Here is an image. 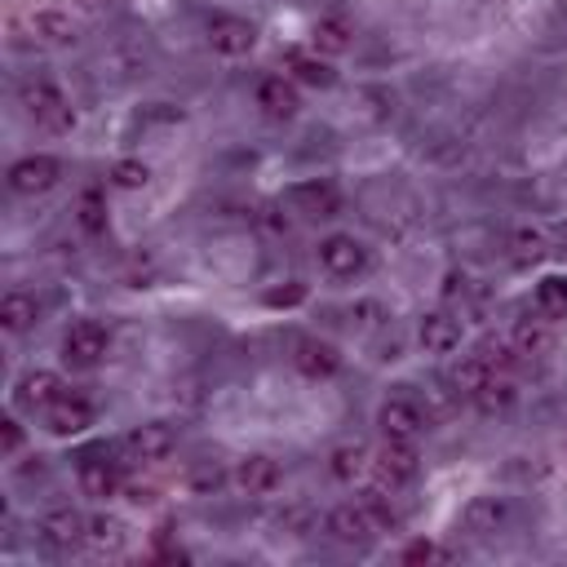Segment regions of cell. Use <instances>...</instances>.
Segmentation results:
<instances>
[{
	"label": "cell",
	"instance_id": "cell-1",
	"mask_svg": "<svg viewBox=\"0 0 567 567\" xmlns=\"http://www.w3.org/2000/svg\"><path fill=\"white\" fill-rule=\"evenodd\" d=\"M18 102L27 106V115L35 120L40 133H71V124H75L71 102H66L62 89H58L53 80H44V75L27 80V84L18 89Z\"/></svg>",
	"mask_w": 567,
	"mask_h": 567
},
{
	"label": "cell",
	"instance_id": "cell-2",
	"mask_svg": "<svg viewBox=\"0 0 567 567\" xmlns=\"http://www.w3.org/2000/svg\"><path fill=\"white\" fill-rule=\"evenodd\" d=\"M377 425H381L385 439H412V443H416V439L430 430V416H425V408L416 403V394H408V385H403L399 394L381 399Z\"/></svg>",
	"mask_w": 567,
	"mask_h": 567
},
{
	"label": "cell",
	"instance_id": "cell-3",
	"mask_svg": "<svg viewBox=\"0 0 567 567\" xmlns=\"http://www.w3.org/2000/svg\"><path fill=\"white\" fill-rule=\"evenodd\" d=\"M106 346H111V328L102 319H75L62 337V359L71 368H93V363H102Z\"/></svg>",
	"mask_w": 567,
	"mask_h": 567
},
{
	"label": "cell",
	"instance_id": "cell-4",
	"mask_svg": "<svg viewBox=\"0 0 567 567\" xmlns=\"http://www.w3.org/2000/svg\"><path fill=\"white\" fill-rule=\"evenodd\" d=\"M372 470H377V483L394 492V487H408L421 474V456H416L412 439H385L381 452L372 456Z\"/></svg>",
	"mask_w": 567,
	"mask_h": 567
},
{
	"label": "cell",
	"instance_id": "cell-5",
	"mask_svg": "<svg viewBox=\"0 0 567 567\" xmlns=\"http://www.w3.org/2000/svg\"><path fill=\"white\" fill-rule=\"evenodd\" d=\"M4 177H9L13 195H44V190H53L62 182V159H53V155H22V159L9 164Z\"/></svg>",
	"mask_w": 567,
	"mask_h": 567
},
{
	"label": "cell",
	"instance_id": "cell-6",
	"mask_svg": "<svg viewBox=\"0 0 567 567\" xmlns=\"http://www.w3.org/2000/svg\"><path fill=\"white\" fill-rule=\"evenodd\" d=\"M315 257H319V266H323L332 279H354V275H363V266H368V248H363L354 235H323L319 248H315Z\"/></svg>",
	"mask_w": 567,
	"mask_h": 567
},
{
	"label": "cell",
	"instance_id": "cell-7",
	"mask_svg": "<svg viewBox=\"0 0 567 567\" xmlns=\"http://www.w3.org/2000/svg\"><path fill=\"white\" fill-rule=\"evenodd\" d=\"M84 527H89V518H80V509H71V505H53L35 518V536L58 554L84 545Z\"/></svg>",
	"mask_w": 567,
	"mask_h": 567
},
{
	"label": "cell",
	"instance_id": "cell-8",
	"mask_svg": "<svg viewBox=\"0 0 567 567\" xmlns=\"http://www.w3.org/2000/svg\"><path fill=\"white\" fill-rule=\"evenodd\" d=\"M124 456L128 461H142V465H159L173 447H177V434H173V425H164V421H146V425H133L128 434H124Z\"/></svg>",
	"mask_w": 567,
	"mask_h": 567
},
{
	"label": "cell",
	"instance_id": "cell-9",
	"mask_svg": "<svg viewBox=\"0 0 567 567\" xmlns=\"http://www.w3.org/2000/svg\"><path fill=\"white\" fill-rule=\"evenodd\" d=\"M257 44V27L248 18H235V13H217L208 18V49L221 53V58H244L252 53Z\"/></svg>",
	"mask_w": 567,
	"mask_h": 567
},
{
	"label": "cell",
	"instance_id": "cell-10",
	"mask_svg": "<svg viewBox=\"0 0 567 567\" xmlns=\"http://www.w3.org/2000/svg\"><path fill=\"white\" fill-rule=\"evenodd\" d=\"M288 208L301 213V217H315V221H328L341 213V190L323 177H310V182H297L288 190Z\"/></svg>",
	"mask_w": 567,
	"mask_h": 567
},
{
	"label": "cell",
	"instance_id": "cell-11",
	"mask_svg": "<svg viewBox=\"0 0 567 567\" xmlns=\"http://www.w3.org/2000/svg\"><path fill=\"white\" fill-rule=\"evenodd\" d=\"M323 527H328V536H332V540H341V545H368V540L381 532V527H377V518L368 514V505H363V501H350V505L328 509Z\"/></svg>",
	"mask_w": 567,
	"mask_h": 567
},
{
	"label": "cell",
	"instance_id": "cell-12",
	"mask_svg": "<svg viewBox=\"0 0 567 567\" xmlns=\"http://www.w3.org/2000/svg\"><path fill=\"white\" fill-rule=\"evenodd\" d=\"M230 478H235V487H239L244 496H275L279 483H284V470H279L275 456H266V452H248V456L235 465Z\"/></svg>",
	"mask_w": 567,
	"mask_h": 567
},
{
	"label": "cell",
	"instance_id": "cell-13",
	"mask_svg": "<svg viewBox=\"0 0 567 567\" xmlns=\"http://www.w3.org/2000/svg\"><path fill=\"white\" fill-rule=\"evenodd\" d=\"M93 425V403L84 394H58L49 408H44V430L58 434V439H71V434H84Z\"/></svg>",
	"mask_w": 567,
	"mask_h": 567
},
{
	"label": "cell",
	"instance_id": "cell-14",
	"mask_svg": "<svg viewBox=\"0 0 567 567\" xmlns=\"http://www.w3.org/2000/svg\"><path fill=\"white\" fill-rule=\"evenodd\" d=\"M505 523H509V501H505V496H492V492L470 496V505L461 509V527H465L470 536H478V540L496 536Z\"/></svg>",
	"mask_w": 567,
	"mask_h": 567
},
{
	"label": "cell",
	"instance_id": "cell-15",
	"mask_svg": "<svg viewBox=\"0 0 567 567\" xmlns=\"http://www.w3.org/2000/svg\"><path fill=\"white\" fill-rule=\"evenodd\" d=\"M252 102L266 120H292L301 111V97H297V84L284 80V75H261L257 89H252Z\"/></svg>",
	"mask_w": 567,
	"mask_h": 567
},
{
	"label": "cell",
	"instance_id": "cell-16",
	"mask_svg": "<svg viewBox=\"0 0 567 567\" xmlns=\"http://www.w3.org/2000/svg\"><path fill=\"white\" fill-rule=\"evenodd\" d=\"M461 337H465V328L447 310H425L421 323H416V341H421L425 354H452L461 346Z\"/></svg>",
	"mask_w": 567,
	"mask_h": 567
},
{
	"label": "cell",
	"instance_id": "cell-17",
	"mask_svg": "<svg viewBox=\"0 0 567 567\" xmlns=\"http://www.w3.org/2000/svg\"><path fill=\"white\" fill-rule=\"evenodd\" d=\"M292 368L310 381H328L337 368H341V354L332 341H319V337H297L292 341Z\"/></svg>",
	"mask_w": 567,
	"mask_h": 567
},
{
	"label": "cell",
	"instance_id": "cell-18",
	"mask_svg": "<svg viewBox=\"0 0 567 567\" xmlns=\"http://www.w3.org/2000/svg\"><path fill=\"white\" fill-rule=\"evenodd\" d=\"M75 478H80V492L93 496V501H106V496H115V487H120V470H115V461L102 456V452H84L80 465H75Z\"/></svg>",
	"mask_w": 567,
	"mask_h": 567
},
{
	"label": "cell",
	"instance_id": "cell-19",
	"mask_svg": "<svg viewBox=\"0 0 567 567\" xmlns=\"http://www.w3.org/2000/svg\"><path fill=\"white\" fill-rule=\"evenodd\" d=\"M58 394H66L62 390V377L58 372H49V368H35V372H22L18 377V385H13V403L18 408H49Z\"/></svg>",
	"mask_w": 567,
	"mask_h": 567
},
{
	"label": "cell",
	"instance_id": "cell-20",
	"mask_svg": "<svg viewBox=\"0 0 567 567\" xmlns=\"http://www.w3.org/2000/svg\"><path fill=\"white\" fill-rule=\"evenodd\" d=\"M509 346L518 359H549L554 354V328L549 319H518L509 328Z\"/></svg>",
	"mask_w": 567,
	"mask_h": 567
},
{
	"label": "cell",
	"instance_id": "cell-21",
	"mask_svg": "<svg viewBox=\"0 0 567 567\" xmlns=\"http://www.w3.org/2000/svg\"><path fill=\"white\" fill-rule=\"evenodd\" d=\"M27 27L40 44H75V35H80V22L66 9H35L27 18Z\"/></svg>",
	"mask_w": 567,
	"mask_h": 567
},
{
	"label": "cell",
	"instance_id": "cell-22",
	"mask_svg": "<svg viewBox=\"0 0 567 567\" xmlns=\"http://www.w3.org/2000/svg\"><path fill=\"white\" fill-rule=\"evenodd\" d=\"M514 403H518V381H514V372H487V381L474 390V408L487 412V416L509 412Z\"/></svg>",
	"mask_w": 567,
	"mask_h": 567
},
{
	"label": "cell",
	"instance_id": "cell-23",
	"mask_svg": "<svg viewBox=\"0 0 567 567\" xmlns=\"http://www.w3.org/2000/svg\"><path fill=\"white\" fill-rule=\"evenodd\" d=\"M368 465H372V452H368L359 439L337 443V447L328 452V474H332L337 483H354V478H363Z\"/></svg>",
	"mask_w": 567,
	"mask_h": 567
},
{
	"label": "cell",
	"instance_id": "cell-24",
	"mask_svg": "<svg viewBox=\"0 0 567 567\" xmlns=\"http://www.w3.org/2000/svg\"><path fill=\"white\" fill-rule=\"evenodd\" d=\"M549 257V235L540 226H514L509 230V261L514 266H536Z\"/></svg>",
	"mask_w": 567,
	"mask_h": 567
},
{
	"label": "cell",
	"instance_id": "cell-25",
	"mask_svg": "<svg viewBox=\"0 0 567 567\" xmlns=\"http://www.w3.org/2000/svg\"><path fill=\"white\" fill-rule=\"evenodd\" d=\"M35 315H40V301L31 297V292H4L0 297V328L4 332H27L31 323H35Z\"/></svg>",
	"mask_w": 567,
	"mask_h": 567
},
{
	"label": "cell",
	"instance_id": "cell-26",
	"mask_svg": "<svg viewBox=\"0 0 567 567\" xmlns=\"http://www.w3.org/2000/svg\"><path fill=\"white\" fill-rule=\"evenodd\" d=\"M124 540H128V532H124V523L111 518V514H97V518H89V527H84V545H89L93 554H120Z\"/></svg>",
	"mask_w": 567,
	"mask_h": 567
},
{
	"label": "cell",
	"instance_id": "cell-27",
	"mask_svg": "<svg viewBox=\"0 0 567 567\" xmlns=\"http://www.w3.org/2000/svg\"><path fill=\"white\" fill-rule=\"evenodd\" d=\"M540 319H567V275H545L532 292Z\"/></svg>",
	"mask_w": 567,
	"mask_h": 567
},
{
	"label": "cell",
	"instance_id": "cell-28",
	"mask_svg": "<svg viewBox=\"0 0 567 567\" xmlns=\"http://www.w3.org/2000/svg\"><path fill=\"white\" fill-rule=\"evenodd\" d=\"M487 359L483 354H461L456 363H452V372H447V381H452V390L456 394H465V399H474V390L487 381Z\"/></svg>",
	"mask_w": 567,
	"mask_h": 567
},
{
	"label": "cell",
	"instance_id": "cell-29",
	"mask_svg": "<svg viewBox=\"0 0 567 567\" xmlns=\"http://www.w3.org/2000/svg\"><path fill=\"white\" fill-rule=\"evenodd\" d=\"M350 22L346 18H319L310 40H315V53H346L350 49Z\"/></svg>",
	"mask_w": 567,
	"mask_h": 567
},
{
	"label": "cell",
	"instance_id": "cell-30",
	"mask_svg": "<svg viewBox=\"0 0 567 567\" xmlns=\"http://www.w3.org/2000/svg\"><path fill=\"white\" fill-rule=\"evenodd\" d=\"M288 71H292L301 84H310V89H328V84L337 80V71H332L319 53H288Z\"/></svg>",
	"mask_w": 567,
	"mask_h": 567
},
{
	"label": "cell",
	"instance_id": "cell-31",
	"mask_svg": "<svg viewBox=\"0 0 567 567\" xmlns=\"http://www.w3.org/2000/svg\"><path fill=\"white\" fill-rule=\"evenodd\" d=\"M75 213H80V226H84L89 235H102V230H106V199H102V190H97V186L80 190Z\"/></svg>",
	"mask_w": 567,
	"mask_h": 567
},
{
	"label": "cell",
	"instance_id": "cell-32",
	"mask_svg": "<svg viewBox=\"0 0 567 567\" xmlns=\"http://www.w3.org/2000/svg\"><path fill=\"white\" fill-rule=\"evenodd\" d=\"M111 182H115L120 190H142V186L151 182V168H146L142 159H115V164H111Z\"/></svg>",
	"mask_w": 567,
	"mask_h": 567
},
{
	"label": "cell",
	"instance_id": "cell-33",
	"mask_svg": "<svg viewBox=\"0 0 567 567\" xmlns=\"http://www.w3.org/2000/svg\"><path fill=\"white\" fill-rule=\"evenodd\" d=\"M186 483H190V492L208 496V492H217V487L226 483V474H221V465H217V461H199V465L186 474Z\"/></svg>",
	"mask_w": 567,
	"mask_h": 567
},
{
	"label": "cell",
	"instance_id": "cell-34",
	"mask_svg": "<svg viewBox=\"0 0 567 567\" xmlns=\"http://www.w3.org/2000/svg\"><path fill=\"white\" fill-rule=\"evenodd\" d=\"M403 563H412V567H416V563H425V567H430V563H452V549L439 545V540H412V545L403 549Z\"/></svg>",
	"mask_w": 567,
	"mask_h": 567
},
{
	"label": "cell",
	"instance_id": "cell-35",
	"mask_svg": "<svg viewBox=\"0 0 567 567\" xmlns=\"http://www.w3.org/2000/svg\"><path fill=\"white\" fill-rule=\"evenodd\" d=\"M359 501H363V505H368V514H372V518H377V527H381V532H390V527H394V523H399V514H394V509H390V501H385V492H381V487H368V492H363V496H359Z\"/></svg>",
	"mask_w": 567,
	"mask_h": 567
},
{
	"label": "cell",
	"instance_id": "cell-36",
	"mask_svg": "<svg viewBox=\"0 0 567 567\" xmlns=\"http://www.w3.org/2000/svg\"><path fill=\"white\" fill-rule=\"evenodd\" d=\"M301 301H306V284L301 279H288L284 288H266V306H275V310L279 306L288 310V306H301Z\"/></svg>",
	"mask_w": 567,
	"mask_h": 567
},
{
	"label": "cell",
	"instance_id": "cell-37",
	"mask_svg": "<svg viewBox=\"0 0 567 567\" xmlns=\"http://www.w3.org/2000/svg\"><path fill=\"white\" fill-rule=\"evenodd\" d=\"M18 447H22V425H18L13 416H4V421H0V452L13 456Z\"/></svg>",
	"mask_w": 567,
	"mask_h": 567
},
{
	"label": "cell",
	"instance_id": "cell-38",
	"mask_svg": "<svg viewBox=\"0 0 567 567\" xmlns=\"http://www.w3.org/2000/svg\"><path fill=\"white\" fill-rule=\"evenodd\" d=\"M257 217H261V226H266L270 235H288V230H292V221H288V213H279L275 204H266V208H261Z\"/></svg>",
	"mask_w": 567,
	"mask_h": 567
},
{
	"label": "cell",
	"instance_id": "cell-39",
	"mask_svg": "<svg viewBox=\"0 0 567 567\" xmlns=\"http://www.w3.org/2000/svg\"><path fill=\"white\" fill-rule=\"evenodd\" d=\"M155 496H159V492H155L151 483H128V501H133V505H155Z\"/></svg>",
	"mask_w": 567,
	"mask_h": 567
},
{
	"label": "cell",
	"instance_id": "cell-40",
	"mask_svg": "<svg viewBox=\"0 0 567 567\" xmlns=\"http://www.w3.org/2000/svg\"><path fill=\"white\" fill-rule=\"evenodd\" d=\"M71 4H80V9H102L106 0H71Z\"/></svg>",
	"mask_w": 567,
	"mask_h": 567
},
{
	"label": "cell",
	"instance_id": "cell-41",
	"mask_svg": "<svg viewBox=\"0 0 567 567\" xmlns=\"http://www.w3.org/2000/svg\"><path fill=\"white\" fill-rule=\"evenodd\" d=\"M558 235H563V252H567V226H563V230H558Z\"/></svg>",
	"mask_w": 567,
	"mask_h": 567
},
{
	"label": "cell",
	"instance_id": "cell-42",
	"mask_svg": "<svg viewBox=\"0 0 567 567\" xmlns=\"http://www.w3.org/2000/svg\"><path fill=\"white\" fill-rule=\"evenodd\" d=\"M563 456H567V443H563Z\"/></svg>",
	"mask_w": 567,
	"mask_h": 567
}]
</instances>
